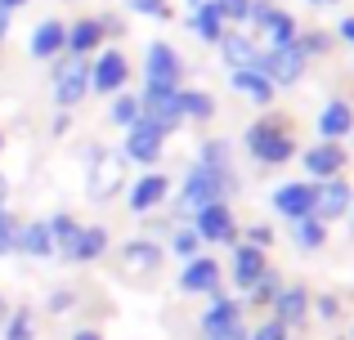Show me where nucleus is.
I'll use <instances>...</instances> for the list:
<instances>
[{
  "instance_id": "obj_1",
  "label": "nucleus",
  "mask_w": 354,
  "mask_h": 340,
  "mask_svg": "<svg viewBox=\"0 0 354 340\" xmlns=\"http://www.w3.org/2000/svg\"><path fill=\"white\" fill-rule=\"evenodd\" d=\"M247 152L256 161H265V166H283V161L296 157V139L287 134L283 121H274V117H260V121L247 126Z\"/></svg>"
},
{
  "instance_id": "obj_2",
  "label": "nucleus",
  "mask_w": 354,
  "mask_h": 340,
  "mask_svg": "<svg viewBox=\"0 0 354 340\" xmlns=\"http://www.w3.org/2000/svg\"><path fill=\"white\" fill-rule=\"evenodd\" d=\"M50 94L63 112H72V108L90 94V59L59 54V59H54V77H50Z\"/></svg>"
},
{
  "instance_id": "obj_3",
  "label": "nucleus",
  "mask_w": 354,
  "mask_h": 340,
  "mask_svg": "<svg viewBox=\"0 0 354 340\" xmlns=\"http://www.w3.org/2000/svg\"><path fill=\"white\" fill-rule=\"evenodd\" d=\"M251 68H260L274 86H296V81L305 77V68H310V59L301 54V45H296V41H287V45H269L265 54H256Z\"/></svg>"
},
{
  "instance_id": "obj_4",
  "label": "nucleus",
  "mask_w": 354,
  "mask_h": 340,
  "mask_svg": "<svg viewBox=\"0 0 354 340\" xmlns=\"http://www.w3.org/2000/svg\"><path fill=\"white\" fill-rule=\"evenodd\" d=\"M225 192H234V174H216L207 166H193L189 179L180 188V206L184 210H202L211 201H225Z\"/></svg>"
},
{
  "instance_id": "obj_5",
  "label": "nucleus",
  "mask_w": 354,
  "mask_h": 340,
  "mask_svg": "<svg viewBox=\"0 0 354 340\" xmlns=\"http://www.w3.org/2000/svg\"><path fill=\"white\" fill-rule=\"evenodd\" d=\"M180 77H184V63H180V54H175V45L148 41V54H144V90H180Z\"/></svg>"
},
{
  "instance_id": "obj_6",
  "label": "nucleus",
  "mask_w": 354,
  "mask_h": 340,
  "mask_svg": "<svg viewBox=\"0 0 354 340\" xmlns=\"http://www.w3.org/2000/svg\"><path fill=\"white\" fill-rule=\"evenodd\" d=\"M86 161H90V179H86L90 201H108L117 188H126V183H121V166H126V157H121V152L90 148V152H86Z\"/></svg>"
},
{
  "instance_id": "obj_7",
  "label": "nucleus",
  "mask_w": 354,
  "mask_h": 340,
  "mask_svg": "<svg viewBox=\"0 0 354 340\" xmlns=\"http://www.w3.org/2000/svg\"><path fill=\"white\" fill-rule=\"evenodd\" d=\"M130 81V59L117 50V45H108V50L95 54V63H90V94H121Z\"/></svg>"
},
{
  "instance_id": "obj_8",
  "label": "nucleus",
  "mask_w": 354,
  "mask_h": 340,
  "mask_svg": "<svg viewBox=\"0 0 354 340\" xmlns=\"http://www.w3.org/2000/svg\"><path fill=\"white\" fill-rule=\"evenodd\" d=\"M162 148H166V134L157 130L153 121H144V117H139V121L126 130V143H121V157H126V161H139V166H157Z\"/></svg>"
},
{
  "instance_id": "obj_9",
  "label": "nucleus",
  "mask_w": 354,
  "mask_h": 340,
  "mask_svg": "<svg viewBox=\"0 0 354 340\" xmlns=\"http://www.w3.org/2000/svg\"><path fill=\"white\" fill-rule=\"evenodd\" d=\"M27 54L36 63H54L59 54H68V23L63 18H41L27 36Z\"/></svg>"
},
{
  "instance_id": "obj_10",
  "label": "nucleus",
  "mask_w": 354,
  "mask_h": 340,
  "mask_svg": "<svg viewBox=\"0 0 354 340\" xmlns=\"http://www.w3.org/2000/svg\"><path fill=\"white\" fill-rule=\"evenodd\" d=\"M193 233L202 242H238V224H234V210L225 201H211V206L193 210Z\"/></svg>"
},
{
  "instance_id": "obj_11",
  "label": "nucleus",
  "mask_w": 354,
  "mask_h": 340,
  "mask_svg": "<svg viewBox=\"0 0 354 340\" xmlns=\"http://www.w3.org/2000/svg\"><path fill=\"white\" fill-rule=\"evenodd\" d=\"M139 108H144V121H153L162 134L180 130V90H144L139 94Z\"/></svg>"
},
{
  "instance_id": "obj_12",
  "label": "nucleus",
  "mask_w": 354,
  "mask_h": 340,
  "mask_svg": "<svg viewBox=\"0 0 354 340\" xmlns=\"http://www.w3.org/2000/svg\"><path fill=\"white\" fill-rule=\"evenodd\" d=\"M346 157H350L346 143H332V139H323V143H314L310 152H301L310 179H337V174L346 170Z\"/></svg>"
},
{
  "instance_id": "obj_13",
  "label": "nucleus",
  "mask_w": 354,
  "mask_h": 340,
  "mask_svg": "<svg viewBox=\"0 0 354 340\" xmlns=\"http://www.w3.org/2000/svg\"><path fill=\"white\" fill-rule=\"evenodd\" d=\"M166 192H171V179H166L162 170H144L135 183H130L126 201H130V210H135V215H148V210H157L166 201Z\"/></svg>"
},
{
  "instance_id": "obj_14",
  "label": "nucleus",
  "mask_w": 354,
  "mask_h": 340,
  "mask_svg": "<svg viewBox=\"0 0 354 340\" xmlns=\"http://www.w3.org/2000/svg\"><path fill=\"white\" fill-rule=\"evenodd\" d=\"M104 251H108V228L104 224H81L77 237L68 242V251H59V255L68 264H95V260H104Z\"/></svg>"
},
{
  "instance_id": "obj_15",
  "label": "nucleus",
  "mask_w": 354,
  "mask_h": 340,
  "mask_svg": "<svg viewBox=\"0 0 354 340\" xmlns=\"http://www.w3.org/2000/svg\"><path fill=\"white\" fill-rule=\"evenodd\" d=\"M350 201H354V192H350V183L341 179V174L314 183V219H341L350 210Z\"/></svg>"
},
{
  "instance_id": "obj_16",
  "label": "nucleus",
  "mask_w": 354,
  "mask_h": 340,
  "mask_svg": "<svg viewBox=\"0 0 354 340\" xmlns=\"http://www.w3.org/2000/svg\"><path fill=\"white\" fill-rule=\"evenodd\" d=\"M180 291H189V296H216L220 291V264L211 255H193L180 273Z\"/></svg>"
},
{
  "instance_id": "obj_17",
  "label": "nucleus",
  "mask_w": 354,
  "mask_h": 340,
  "mask_svg": "<svg viewBox=\"0 0 354 340\" xmlns=\"http://www.w3.org/2000/svg\"><path fill=\"white\" fill-rule=\"evenodd\" d=\"M14 251L27 255V260H50L54 255L50 224H45V219H23V224H18V237H14Z\"/></svg>"
},
{
  "instance_id": "obj_18",
  "label": "nucleus",
  "mask_w": 354,
  "mask_h": 340,
  "mask_svg": "<svg viewBox=\"0 0 354 340\" xmlns=\"http://www.w3.org/2000/svg\"><path fill=\"white\" fill-rule=\"evenodd\" d=\"M274 210L287 219L314 215V183H278L274 188Z\"/></svg>"
},
{
  "instance_id": "obj_19",
  "label": "nucleus",
  "mask_w": 354,
  "mask_h": 340,
  "mask_svg": "<svg viewBox=\"0 0 354 340\" xmlns=\"http://www.w3.org/2000/svg\"><path fill=\"white\" fill-rule=\"evenodd\" d=\"M319 134L332 139V143H346L354 134V108L346 103V99H332V103L319 112Z\"/></svg>"
},
{
  "instance_id": "obj_20",
  "label": "nucleus",
  "mask_w": 354,
  "mask_h": 340,
  "mask_svg": "<svg viewBox=\"0 0 354 340\" xmlns=\"http://www.w3.org/2000/svg\"><path fill=\"white\" fill-rule=\"evenodd\" d=\"M104 27H99V18H77V23H68V54H77V59H90V54H99V45H104Z\"/></svg>"
},
{
  "instance_id": "obj_21",
  "label": "nucleus",
  "mask_w": 354,
  "mask_h": 340,
  "mask_svg": "<svg viewBox=\"0 0 354 340\" xmlns=\"http://www.w3.org/2000/svg\"><path fill=\"white\" fill-rule=\"evenodd\" d=\"M229 86L238 90V94H247L251 103H274V81L265 77L260 68H234V77H229Z\"/></svg>"
},
{
  "instance_id": "obj_22",
  "label": "nucleus",
  "mask_w": 354,
  "mask_h": 340,
  "mask_svg": "<svg viewBox=\"0 0 354 340\" xmlns=\"http://www.w3.org/2000/svg\"><path fill=\"white\" fill-rule=\"evenodd\" d=\"M229 327H242V305H238V300H229V296H220V291H216V300H211V309L202 314V336L229 332Z\"/></svg>"
},
{
  "instance_id": "obj_23",
  "label": "nucleus",
  "mask_w": 354,
  "mask_h": 340,
  "mask_svg": "<svg viewBox=\"0 0 354 340\" xmlns=\"http://www.w3.org/2000/svg\"><path fill=\"white\" fill-rule=\"evenodd\" d=\"M274 318H278L283 327L305 323V318H310V291H301V287L278 291V296H274Z\"/></svg>"
},
{
  "instance_id": "obj_24",
  "label": "nucleus",
  "mask_w": 354,
  "mask_h": 340,
  "mask_svg": "<svg viewBox=\"0 0 354 340\" xmlns=\"http://www.w3.org/2000/svg\"><path fill=\"white\" fill-rule=\"evenodd\" d=\"M269 264H265V251L260 246H251V242H238V251H234V282L242 291H251V282L265 273Z\"/></svg>"
},
{
  "instance_id": "obj_25",
  "label": "nucleus",
  "mask_w": 354,
  "mask_h": 340,
  "mask_svg": "<svg viewBox=\"0 0 354 340\" xmlns=\"http://www.w3.org/2000/svg\"><path fill=\"white\" fill-rule=\"evenodd\" d=\"M162 246L157 242H148V237H135V242H126L121 246V260H126V269L130 273H153L157 264H162Z\"/></svg>"
},
{
  "instance_id": "obj_26",
  "label": "nucleus",
  "mask_w": 354,
  "mask_h": 340,
  "mask_svg": "<svg viewBox=\"0 0 354 340\" xmlns=\"http://www.w3.org/2000/svg\"><path fill=\"white\" fill-rule=\"evenodd\" d=\"M189 27H193V32H198L207 45H220V36H225V18H220L216 0H202V5H193Z\"/></svg>"
},
{
  "instance_id": "obj_27",
  "label": "nucleus",
  "mask_w": 354,
  "mask_h": 340,
  "mask_svg": "<svg viewBox=\"0 0 354 340\" xmlns=\"http://www.w3.org/2000/svg\"><path fill=\"white\" fill-rule=\"evenodd\" d=\"M180 117L184 121H211V117H216V94L180 86Z\"/></svg>"
},
{
  "instance_id": "obj_28",
  "label": "nucleus",
  "mask_w": 354,
  "mask_h": 340,
  "mask_svg": "<svg viewBox=\"0 0 354 340\" xmlns=\"http://www.w3.org/2000/svg\"><path fill=\"white\" fill-rule=\"evenodd\" d=\"M220 54H225V63H229V68H251L260 50H256V41H251V36L229 32V36H220Z\"/></svg>"
},
{
  "instance_id": "obj_29",
  "label": "nucleus",
  "mask_w": 354,
  "mask_h": 340,
  "mask_svg": "<svg viewBox=\"0 0 354 340\" xmlns=\"http://www.w3.org/2000/svg\"><path fill=\"white\" fill-rule=\"evenodd\" d=\"M0 336H5V340H36V314L27 305L9 309V318L0 323Z\"/></svg>"
},
{
  "instance_id": "obj_30",
  "label": "nucleus",
  "mask_w": 354,
  "mask_h": 340,
  "mask_svg": "<svg viewBox=\"0 0 354 340\" xmlns=\"http://www.w3.org/2000/svg\"><path fill=\"white\" fill-rule=\"evenodd\" d=\"M144 117V108H139V94H130V90H121V94H113V108H108V121L121 126V130H130V126Z\"/></svg>"
},
{
  "instance_id": "obj_31",
  "label": "nucleus",
  "mask_w": 354,
  "mask_h": 340,
  "mask_svg": "<svg viewBox=\"0 0 354 340\" xmlns=\"http://www.w3.org/2000/svg\"><path fill=\"white\" fill-rule=\"evenodd\" d=\"M198 166L216 170V174H234L229 170V139H207L198 148Z\"/></svg>"
},
{
  "instance_id": "obj_32",
  "label": "nucleus",
  "mask_w": 354,
  "mask_h": 340,
  "mask_svg": "<svg viewBox=\"0 0 354 340\" xmlns=\"http://www.w3.org/2000/svg\"><path fill=\"white\" fill-rule=\"evenodd\" d=\"M45 224H50V237H54V255H59V251H68V242L77 237L81 219H77V215H68V210H59V215H50Z\"/></svg>"
},
{
  "instance_id": "obj_33",
  "label": "nucleus",
  "mask_w": 354,
  "mask_h": 340,
  "mask_svg": "<svg viewBox=\"0 0 354 340\" xmlns=\"http://www.w3.org/2000/svg\"><path fill=\"white\" fill-rule=\"evenodd\" d=\"M296 242H301L305 251H319V246L328 242V224H323V219H314V215L296 219Z\"/></svg>"
},
{
  "instance_id": "obj_34",
  "label": "nucleus",
  "mask_w": 354,
  "mask_h": 340,
  "mask_svg": "<svg viewBox=\"0 0 354 340\" xmlns=\"http://www.w3.org/2000/svg\"><path fill=\"white\" fill-rule=\"evenodd\" d=\"M265 36H269V45H287V41H296V23H292V14H283V9H278V14L265 23Z\"/></svg>"
},
{
  "instance_id": "obj_35",
  "label": "nucleus",
  "mask_w": 354,
  "mask_h": 340,
  "mask_svg": "<svg viewBox=\"0 0 354 340\" xmlns=\"http://www.w3.org/2000/svg\"><path fill=\"white\" fill-rule=\"evenodd\" d=\"M126 9L130 14H144V18H157V23H171L175 18L171 0H126Z\"/></svg>"
},
{
  "instance_id": "obj_36",
  "label": "nucleus",
  "mask_w": 354,
  "mask_h": 340,
  "mask_svg": "<svg viewBox=\"0 0 354 340\" xmlns=\"http://www.w3.org/2000/svg\"><path fill=\"white\" fill-rule=\"evenodd\" d=\"M18 224H23V219L14 215V210H0V260H5V255H14V237H18Z\"/></svg>"
},
{
  "instance_id": "obj_37",
  "label": "nucleus",
  "mask_w": 354,
  "mask_h": 340,
  "mask_svg": "<svg viewBox=\"0 0 354 340\" xmlns=\"http://www.w3.org/2000/svg\"><path fill=\"white\" fill-rule=\"evenodd\" d=\"M171 251H175V255H180V260H193V255H198V251H202V237H198V233H193V224H189V228H180V233H175V237H171Z\"/></svg>"
},
{
  "instance_id": "obj_38",
  "label": "nucleus",
  "mask_w": 354,
  "mask_h": 340,
  "mask_svg": "<svg viewBox=\"0 0 354 340\" xmlns=\"http://www.w3.org/2000/svg\"><path fill=\"white\" fill-rule=\"evenodd\" d=\"M296 45H301L305 59H319V54L332 50V36L328 32H305V36H296Z\"/></svg>"
},
{
  "instance_id": "obj_39",
  "label": "nucleus",
  "mask_w": 354,
  "mask_h": 340,
  "mask_svg": "<svg viewBox=\"0 0 354 340\" xmlns=\"http://www.w3.org/2000/svg\"><path fill=\"white\" fill-rule=\"evenodd\" d=\"M278 291H283V287H278V273H269V269L260 273L256 282H251V300H256V305H269Z\"/></svg>"
},
{
  "instance_id": "obj_40",
  "label": "nucleus",
  "mask_w": 354,
  "mask_h": 340,
  "mask_svg": "<svg viewBox=\"0 0 354 340\" xmlns=\"http://www.w3.org/2000/svg\"><path fill=\"white\" fill-rule=\"evenodd\" d=\"M216 9H220V18H225V23H242V18H247V9H251V0H216Z\"/></svg>"
},
{
  "instance_id": "obj_41",
  "label": "nucleus",
  "mask_w": 354,
  "mask_h": 340,
  "mask_svg": "<svg viewBox=\"0 0 354 340\" xmlns=\"http://www.w3.org/2000/svg\"><path fill=\"white\" fill-rule=\"evenodd\" d=\"M274 14H278V5H274V0H251V9H247V18H251L256 27H265Z\"/></svg>"
},
{
  "instance_id": "obj_42",
  "label": "nucleus",
  "mask_w": 354,
  "mask_h": 340,
  "mask_svg": "<svg viewBox=\"0 0 354 340\" xmlns=\"http://www.w3.org/2000/svg\"><path fill=\"white\" fill-rule=\"evenodd\" d=\"M247 242L265 251V246H274V228H269V224H251V228H247Z\"/></svg>"
},
{
  "instance_id": "obj_43",
  "label": "nucleus",
  "mask_w": 354,
  "mask_h": 340,
  "mask_svg": "<svg viewBox=\"0 0 354 340\" xmlns=\"http://www.w3.org/2000/svg\"><path fill=\"white\" fill-rule=\"evenodd\" d=\"M247 340H287V327H283V323H278V318H274V323L256 327V332H251Z\"/></svg>"
},
{
  "instance_id": "obj_44",
  "label": "nucleus",
  "mask_w": 354,
  "mask_h": 340,
  "mask_svg": "<svg viewBox=\"0 0 354 340\" xmlns=\"http://www.w3.org/2000/svg\"><path fill=\"white\" fill-rule=\"evenodd\" d=\"M72 305H77V296H72V291H54V296H50V314H68Z\"/></svg>"
},
{
  "instance_id": "obj_45",
  "label": "nucleus",
  "mask_w": 354,
  "mask_h": 340,
  "mask_svg": "<svg viewBox=\"0 0 354 340\" xmlns=\"http://www.w3.org/2000/svg\"><path fill=\"white\" fill-rule=\"evenodd\" d=\"M72 130V117L68 112H63V108H59V117H54V121H50V134H54V139H63V134H68Z\"/></svg>"
},
{
  "instance_id": "obj_46",
  "label": "nucleus",
  "mask_w": 354,
  "mask_h": 340,
  "mask_svg": "<svg viewBox=\"0 0 354 340\" xmlns=\"http://www.w3.org/2000/svg\"><path fill=\"white\" fill-rule=\"evenodd\" d=\"M319 314H323V318H337V314H341V305H337L332 296H323V300H319Z\"/></svg>"
},
{
  "instance_id": "obj_47",
  "label": "nucleus",
  "mask_w": 354,
  "mask_h": 340,
  "mask_svg": "<svg viewBox=\"0 0 354 340\" xmlns=\"http://www.w3.org/2000/svg\"><path fill=\"white\" fill-rule=\"evenodd\" d=\"M202 340H247L242 327H229V332H216V336H202Z\"/></svg>"
},
{
  "instance_id": "obj_48",
  "label": "nucleus",
  "mask_w": 354,
  "mask_h": 340,
  "mask_svg": "<svg viewBox=\"0 0 354 340\" xmlns=\"http://www.w3.org/2000/svg\"><path fill=\"white\" fill-rule=\"evenodd\" d=\"M341 41L354 45V18H341Z\"/></svg>"
},
{
  "instance_id": "obj_49",
  "label": "nucleus",
  "mask_w": 354,
  "mask_h": 340,
  "mask_svg": "<svg viewBox=\"0 0 354 340\" xmlns=\"http://www.w3.org/2000/svg\"><path fill=\"white\" fill-rule=\"evenodd\" d=\"M72 340H104V336H99L95 327H81V332H72Z\"/></svg>"
},
{
  "instance_id": "obj_50",
  "label": "nucleus",
  "mask_w": 354,
  "mask_h": 340,
  "mask_svg": "<svg viewBox=\"0 0 354 340\" xmlns=\"http://www.w3.org/2000/svg\"><path fill=\"white\" fill-rule=\"evenodd\" d=\"M9 23H14V14H5V9H0V45H5V36H9Z\"/></svg>"
},
{
  "instance_id": "obj_51",
  "label": "nucleus",
  "mask_w": 354,
  "mask_h": 340,
  "mask_svg": "<svg viewBox=\"0 0 354 340\" xmlns=\"http://www.w3.org/2000/svg\"><path fill=\"white\" fill-rule=\"evenodd\" d=\"M0 9H5V14H18V9H27V0H0Z\"/></svg>"
},
{
  "instance_id": "obj_52",
  "label": "nucleus",
  "mask_w": 354,
  "mask_h": 340,
  "mask_svg": "<svg viewBox=\"0 0 354 340\" xmlns=\"http://www.w3.org/2000/svg\"><path fill=\"white\" fill-rule=\"evenodd\" d=\"M5 206H9V179L0 174V210H5Z\"/></svg>"
},
{
  "instance_id": "obj_53",
  "label": "nucleus",
  "mask_w": 354,
  "mask_h": 340,
  "mask_svg": "<svg viewBox=\"0 0 354 340\" xmlns=\"http://www.w3.org/2000/svg\"><path fill=\"white\" fill-rule=\"evenodd\" d=\"M9 318V300H5V291H0V323Z\"/></svg>"
},
{
  "instance_id": "obj_54",
  "label": "nucleus",
  "mask_w": 354,
  "mask_h": 340,
  "mask_svg": "<svg viewBox=\"0 0 354 340\" xmlns=\"http://www.w3.org/2000/svg\"><path fill=\"white\" fill-rule=\"evenodd\" d=\"M0 152H5V130H0Z\"/></svg>"
},
{
  "instance_id": "obj_55",
  "label": "nucleus",
  "mask_w": 354,
  "mask_h": 340,
  "mask_svg": "<svg viewBox=\"0 0 354 340\" xmlns=\"http://www.w3.org/2000/svg\"><path fill=\"white\" fill-rule=\"evenodd\" d=\"M314 5H332V0H314Z\"/></svg>"
},
{
  "instance_id": "obj_56",
  "label": "nucleus",
  "mask_w": 354,
  "mask_h": 340,
  "mask_svg": "<svg viewBox=\"0 0 354 340\" xmlns=\"http://www.w3.org/2000/svg\"><path fill=\"white\" fill-rule=\"evenodd\" d=\"M189 5H202V0H189Z\"/></svg>"
},
{
  "instance_id": "obj_57",
  "label": "nucleus",
  "mask_w": 354,
  "mask_h": 340,
  "mask_svg": "<svg viewBox=\"0 0 354 340\" xmlns=\"http://www.w3.org/2000/svg\"><path fill=\"white\" fill-rule=\"evenodd\" d=\"M350 210H354V201H350Z\"/></svg>"
},
{
  "instance_id": "obj_58",
  "label": "nucleus",
  "mask_w": 354,
  "mask_h": 340,
  "mask_svg": "<svg viewBox=\"0 0 354 340\" xmlns=\"http://www.w3.org/2000/svg\"><path fill=\"white\" fill-rule=\"evenodd\" d=\"M350 336H354V332H350Z\"/></svg>"
}]
</instances>
